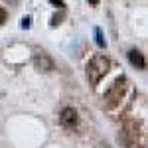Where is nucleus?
Returning <instances> with one entry per match:
<instances>
[{
    "label": "nucleus",
    "instance_id": "3",
    "mask_svg": "<svg viewBox=\"0 0 148 148\" xmlns=\"http://www.w3.org/2000/svg\"><path fill=\"white\" fill-rule=\"evenodd\" d=\"M136 136H138V125L136 123H132V121H128L123 128V132H121V136L119 140L125 144V146H130V144H134L136 142Z\"/></svg>",
    "mask_w": 148,
    "mask_h": 148
},
{
    "label": "nucleus",
    "instance_id": "4",
    "mask_svg": "<svg viewBox=\"0 0 148 148\" xmlns=\"http://www.w3.org/2000/svg\"><path fill=\"white\" fill-rule=\"evenodd\" d=\"M34 65H36L38 71L47 73V71L53 69V61H51V57L47 56L46 51H40V53H36V57H34Z\"/></svg>",
    "mask_w": 148,
    "mask_h": 148
},
{
    "label": "nucleus",
    "instance_id": "12",
    "mask_svg": "<svg viewBox=\"0 0 148 148\" xmlns=\"http://www.w3.org/2000/svg\"><path fill=\"white\" fill-rule=\"evenodd\" d=\"M8 2H16V0H8Z\"/></svg>",
    "mask_w": 148,
    "mask_h": 148
},
{
    "label": "nucleus",
    "instance_id": "5",
    "mask_svg": "<svg viewBox=\"0 0 148 148\" xmlns=\"http://www.w3.org/2000/svg\"><path fill=\"white\" fill-rule=\"evenodd\" d=\"M59 121H61V125H63V126L73 128V126L77 125V113H75V109H71V107L63 109V111H61V116H59Z\"/></svg>",
    "mask_w": 148,
    "mask_h": 148
},
{
    "label": "nucleus",
    "instance_id": "11",
    "mask_svg": "<svg viewBox=\"0 0 148 148\" xmlns=\"http://www.w3.org/2000/svg\"><path fill=\"white\" fill-rule=\"evenodd\" d=\"M89 2H91V4H99V0H89Z\"/></svg>",
    "mask_w": 148,
    "mask_h": 148
},
{
    "label": "nucleus",
    "instance_id": "2",
    "mask_svg": "<svg viewBox=\"0 0 148 148\" xmlns=\"http://www.w3.org/2000/svg\"><path fill=\"white\" fill-rule=\"evenodd\" d=\"M125 89H126V79H119L113 87H111V91L107 93V97H105V101H107V107H109V109H113L114 105L121 101V97H123Z\"/></svg>",
    "mask_w": 148,
    "mask_h": 148
},
{
    "label": "nucleus",
    "instance_id": "7",
    "mask_svg": "<svg viewBox=\"0 0 148 148\" xmlns=\"http://www.w3.org/2000/svg\"><path fill=\"white\" fill-rule=\"evenodd\" d=\"M95 38H97V40H95V42H97V46L105 47V40H103V34H101V30H99V28L95 30Z\"/></svg>",
    "mask_w": 148,
    "mask_h": 148
},
{
    "label": "nucleus",
    "instance_id": "10",
    "mask_svg": "<svg viewBox=\"0 0 148 148\" xmlns=\"http://www.w3.org/2000/svg\"><path fill=\"white\" fill-rule=\"evenodd\" d=\"M51 2H53V4H56L57 8H63V6H65V4H63V2H61V0H51Z\"/></svg>",
    "mask_w": 148,
    "mask_h": 148
},
{
    "label": "nucleus",
    "instance_id": "6",
    "mask_svg": "<svg viewBox=\"0 0 148 148\" xmlns=\"http://www.w3.org/2000/svg\"><path fill=\"white\" fill-rule=\"evenodd\" d=\"M128 61L136 69H146V59H144V56H142L138 49H130V51H128Z\"/></svg>",
    "mask_w": 148,
    "mask_h": 148
},
{
    "label": "nucleus",
    "instance_id": "9",
    "mask_svg": "<svg viewBox=\"0 0 148 148\" xmlns=\"http://www.w3.org/2000/svg\"><path fill=\"white\" fill-rule=\"evenodd\" d=\"M22 28H30V18H24L22 20Z\"/></svg>",
    "mask_w": 148,
    "mask_h": 148
},
{
    "label": "nucleus",
    "instance_id": "1",
    "mask_svg": "<svg viewBox=\"0 0 148 148\" xmlns=\"http://www.w3.org/2000/svg\"><path fill=\"white\" fill-rule=\"evenodd\" d=\"M109 67H111V61L105 56L93 57L91 61L87 63V79H89V83H91V85H97V83L107 75Z\"/></svg>",
    "mask_w": 148,
    "mask_h": 148
},
{
    "label": "nucleus",
    "instance_id": "8",
    "mask_svg": "<svg viewBox=\"0 0 148 148\" xmlns=\"http://www.w3.org/2000/svg\"><path fill=\"white\" fill-rule=\"evenodd\" d=\"M6 16H8V14H6V10H4V8H0V26L6 22Z\"/></svg>",
    "mask_w": 148,
    "mask_h": 148
}]
</instances>
